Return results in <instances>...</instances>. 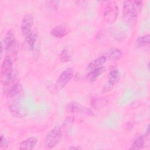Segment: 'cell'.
<instances>
[{"label": "cell", "mask_w": 150, "mask_h": 150, "mask_svg": "<svg viewBox=\"0 0 150 150\" xmlns=\"http://www.w3.org/2000/svg\"><path fill=\"white\" fill-rule=\"evenodd\" d=\"M142 1H125L123 3V20L131 28H133L136 24L138 12L142 6Z\"/></svg>", "instance_id": "cell-1"}, {"label": "cell", "mask_w": 150, "mask_h": 150, "mask_svg": "<svg viewBox=\"0 0 150 150\" xmlns=\"http://www.w3.org/2000/svg\"><path fill=\"white\" fill-rule=\"evenodd\" d=\"M1 81L6 86L13 81V66L11 56H6L4 57L1 67Z\"/></svg>", "instance_id": "cell-2"}, {"label": "cell", "mask_w": 150, "mask_h": 150, "mask_svg": "<svg viewBox=\"0 0 150 150\" xmlns=\"http://www.w3.org/2000/svg\"><path fill=\"white\" fill-rule=\"evenodd\" d=\"M63 132L59 127H55L49 131L45 139V146L47 149L56 146L62 140Z\"/></svg>", "instance_id": "cell-3"}, {"label": "cell", "mask_w": 150, "mask_h": 150, "mask_svg": "<svg viewBox=\"0 0 150 150\" xmlns=\"http://www.w3.org/2000/svg\"><path fill=\"white\" fill-rule=\"evenodd\" d=\"M6 95L9 104L21 102L23 96L22 86L19 83H15L6 90Z\"/></svg>", "instance_id": "cell-4"}, {"label": "cell", "mask_w": 150, "mask_h": 150, "mask_svg": "<svg viewBox=\"0 0 150 150\" xmlns=\"http://www.w3.org/2000/svg\"><path fill=\"white\" fill-rule=\"evenodd\" d=\"M118 15V7L114 1H110L106 5L104 11V20L107 23H113Z\"/></svg>", "instance_id": "cell-5"}, {"label": "cell", "mask_w": 150, "mask_h": 150, "mask_svg": "<svg viewBox=\"0 0 150 150\" xmlns=\"http://www.w3.org/2000/svg\"><path fill=\"white\" fill-rule=\"evenodd\" d=\"M74 75V69L69 67L64 70L59 76L56 81V87L58 89H62L65 87L70 81Z\"/></svg>", "instance_id": "cell-6"}, {"label": "cell", "mask_w": 150, "mask_h": 150, "mask_svg": "<svg viewBox=\"0 0 150 150\" xmlns=\"http://www.w3.org/2000/svg\"><path fill=\"white\" fill-rule=\"evenodd\" d=\"M33 21L34 16L31 13L25 15L23 18L21 25V30L23 36H24L25 38L29 36L32 32V28L33 23Z\"/></svg>", "instance_id": "cell-7"}, {"label": "cell", "mask_w": 150, "mask_h": 150, "mask_svg": "<svg viewBox=\"0 0 150 150\" xmlns=\"http://www.w3.org/2000/svg\"><path fill=\"white\" fill-rule=\"evenodd\" d=\"M1 43L3 45L4 49L8 52L13 50L16 46L15 34L12 30H9L5 35Z\"/></svg>", "instance_id": "cell-8"}, {"label": "cell", "mask_w": 150, "mask_h": 150, "mask_svg": "<svg viewBox=\"0 0 150 150\" xmlns=\"http://www.w3.org/2000/svg\"><path fill=\"white\" fill-rule=\"evenodd\" d=\"M67 110L73 113L83 114L90 116L94 115L93 112L87 107H84L76 103H70L67 106Z\"/></svg>", "instance_id": "cell-9"}, {"label": "cell", "mask_w": 150, "mask_h": 150, "mask_svg": "<svg viewBox=\"0 0 150 150\" xmlns=\"http://www.w3.org/2000/svg\"><path fill=\"white\" fill-rule=\"evenodd\" d=\"M9 110L11 113L16 117L22 118L26 115V112L21 102L9 104Z\"/></svg>", "instance_id": "cell-10"}, {"label": "cell", "mask_w": 150, "mask_h": 150, "mask_svg": "<svg viewBox=\"0 0 150 150\" xmlns=\"http://www.w3.org/2000/svg\"><path fill=\"white\" fill-rule=\"evenodd\" d=\"M69 32L68 26L64 23H62L53 28L50 31V34L53 37L62 38L67 35Z\"/></svg>", "instance_id": "cell-11"}, {"label": "cell", "mask_w": 150, "mask_h": 150, "mask_svg": "<svg viewBox=\"0 0 150 150\" xmlns=\"http://www.w3.org/2000/svg\"><path fill=\"white\" fill-rule=\"evenodd\" d=\"M120 79V73L116 68L110 70L108 75V83L109 86H113L117 84Z\"/></svg>", "instance_id": "cell-12"}, {"label": "cell", "mask_w": 150, "mask_h": 150, "mask_svg": "<svg viewBox=\"0 0 150 150\" xmlns=\"http://www.w3.org/2000/svg\"><path fill=\"white\" fill-rule=\"evenodd\" d=\"M37 144V139L35 137H29L23 141L19 145V148L23 150H32L35 148Z\"/></svg>", "instance_id": "cell-13"}, {"label": "cell", "mask_w": 150, "mask_h": 150, "mask_svg": "<svg viewBox=\"0 0 150 150\" xmlns=\"http://www.w3.org/2000/svg\"><path fill=\"white\" fill-rule=\"evenodd\" d=\"M105 71L103 67H100L90 70L86 75V79L91 83L94 82Z\"/></svg>", "instance_id": "cell-14"}, {"label": "cell", "mask_w": 150, "mask_h": 150, "mask_svg": "<svg viewBox=\"0 0 150 150\" xmlns=\"http://www.w3.org/2000/svg\"><path fill=\"white\" fill-rule=\"evenodd\" d=\"M106 59H108L110 60L117 61L120 60L122 56V52L118 49H111L108 50L105 53V56H104Z\"/></svg>", "instance_id": "cell-15"}, {"label": "cell", "mask_w": 150, "mask_h": 150, "mask_svg": "<svg viewBox=\"0 0 150 150\" xmlns=\"http://www.w3.org/2000/svg\"><path fill=\"white\" fill-rule=\"evenodd\" d=\"M107 59L104 56H100L94 60H92L87 66L86 69L88 70H91L93 69L103 67L102 66L106 62Z\"/></svg>", "instance_id": "cell-16"}, {"label": "cell", "mask_w": 150, "mask_h": 150, "mask_svg": "<svg viewBox=\"0 0 150 150\" xmlns=\"http://www.w3.org/2000/svg\"><path fill=\"white\" fill-rule=\"evenodd\" d=\"M107 104V100L101 97H94L92 98L91 101V105L96 110H100L104 108Z\"/></svg>", "instance_id": "cell-17"}, {"label": "cell", "mask_w": 150, "mask_h": 150, "mask_svg": "<svg viewBox=\"0 0 150 150\" xmlns=\"http://www.w3.org/2000/svg\"><path fill=\"white\" fill-rule=\"evenodd\" d=\"M150 43V35H146L138 37L135 42V46L137 48H142L148 46Z\"/></svg>", "instance_id": "cell-18"}, {"label": "cell", "mask_w": 150, "mask_h": 150, "mask_svg": "<svg viewBox=\"0 0 150 150\" xmlns=\"http://www.w3.org/2000/svg\"><path fill=\"white\" fill-rule=\"evenodd\" d=\"M145 144L144 138L142 135H139L135 137L134 141L129 148V149H140L144 148Z\"/></svg>", "instance_id": "cell-19"}, {"label": "cell", "mask_w": 150, "mask_h": 150, "mask_svg": "<svg viewBox=\"0 0 150 150\" xmlns=\"http://www.w3.org/2000/svg\"><path fill=\"white\" fill-rule=\"evenodd\" d=\"M111 33L114 39L121 42H123L127 37L125 33L118 28H111Z\"/></svg>", "instance_id": "cell-20"}, {"label": "cell", "mask_w": 150, "mask_h": 150, "mask_svg": "<svg viewBox=\"0 0 150 150\" xmlns=\"http://www.w3.org/2000/svg\"><path fill=\"white\" fill-rule=\"evenodd\" d=\"M38 39V36L36 33L32 32L29 36L25 38L27 46L30 50H33L36 40Z\"/></svg>", "instance_id": "cell-21"}, {"label": "cell", "mask_w": 150, "mask_h": 150, "mask_svg": "<svg viewBox=\"0 0 150 150\" xmlns=\"http://www.w3.org/2000/svg\"><path fill=\"white\" fill-rule=\"evenodd\" d=\"M71 57H72L71 52H70V50L69 49L68 47L64 48L62 50L59 55L60 60L63 62H70L71 59Z\"/></svg>", "instance_id": "cell-22"}, {"label": "cell", "mask_w": 150, "mask_h": 150, "mask_svg": "<svg viewBox=\"0 0 150 150\" xmlns=\"http://www.w3.org/2000/svg\"><path fill=\"white\" fill-rule=\"evenodd\" d=\"M59 2L57 1H47L46 3V6L47 8L51 10H56L58 8Z\"/></svg>", "instance_id": "cell-23"}, {"label": "cell", "mask_w": 150, "mask_h": 150, "mask_svg": "<svg viewBox=\"0 0 150 150\" xmlns=\"http://www.w3.org/2000/svg\"><path fill=\"white\" fill-rule=\"evenodd\" d=\"M8 145V141L3 135H1V148L5 147Z\"/></svg>", "instance_id": "cell-24"}, {"label": "cell", "mask_w": 150, "mask_h": 150, "mask_svg": "<svg viewBox=\"0 0 150 150\" xmlns=\"http://www.w3.org/2000/svg\"><path fill=\"white\" fill-rule=\"evenodd\" d=\"M70 149H80V148H77V147H71Z\"/></svg>", "instance_id": "cell-25"}]
</instances>
